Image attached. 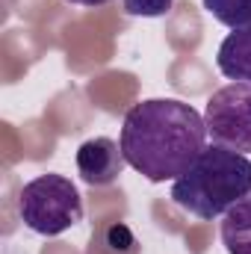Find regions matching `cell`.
Segmentation results:
<instances>
[{
  "mask_svg": "<svg viewBox=\"0 0 251 254\" xmlns=\"http://www.w3.org/2000/svg\"><path fill=\"white\" fill-rule=\"evenodd\" d=\"M204 116L184 101L154 98L130 107L122 125V151L127 166L151 184L178 181L207 148Z\"/></svg>",
  "mask_w": 251,
  "mask_h": 254,
  "instance_id": "cell-1",
  "label": "cell"
},
{
  "mask_svg": "<svg viewBox=\"0 0 251 254\" xmlns=\"http://www.w3.org/2000/svg\"><path fill=\"white\" fill-rule=\"evenodd\" d=\"M251 195V160L225 145H207L175 181L172 201L192 216L213 222Z\"/></svg>",
  "mask_w": 251,
  "mask_h": 254,
  "instance_id": "cell-2",
  "label": "cell"
},
{
  "mask_svg": "<svg viewBox=\"0 0 251 254\" xmlns=\"http://www.w3.org/2000/svg\"><path fill=\"white\" fill-rule=\"evenodd\" d=\"M18 216L30 231L60 237L83 222V198L65 175H39L18 192Z\"/></svg>",
  "mask_w": 251,
  "mask_h": 254,
  "instance_id": "cell-3",
  "label": "cell"
},
{
  "mask_svg": "<svg viewBox=\"0 0 251 254\" xmlns=\"http://www.w3.org/2000/svg\"><path fill=\"white\" fill-rule=\"evenodd\" d=\"M204 125L216 145L251 154V83H228L216 89L207 101Z\"/></svg>",
  "mask_w": 251,
  "mask_h": 254,
  "instance_id": "cell-4",
  "label": "cell"
},
{
  "mask_svg": "<svg viewBox=\"0 0 251 254\" xmlns=\"http://www.w3.org/2000/svg\"><path fill=\"white\" fill-rule=\"evenodd\" d=\"M125 151L122 142L110 136H95L77 148V172L89 187H110L125 172Z\"/></svg>",
  "mask_w": 251,
  "mask_h": 254,
  "instance_id": "cell-5",
  "label": "cell"
},
{
  "mask_svg": "<svg viewBox=\"0 0 251 254\" xmlns=\"http://www.w3.org/2000/svg\"><path fill=\"white\" fill-rule=\"evenodd\" d=\"M219 71L234 83H251V27L234 30L225 36L216 54Z\"/></svg>",
  "mask_w": 251,
  "mask_h": 254,
  "instance_id": "cell-6",
  "label": "cell"
},
{
  "mask_svg": "<svg viewBox=\"0 0 251 254\" xmlns=\"http://www.w3.org/2000/svg\"><path fill=\"white\" fill-rule=\"evenodd\" d=\"M86 254H142V246H139L136 234L130 231V225L101 222L89 237Z\"/></svg>",
  "mask_w": 251,
  "mask_h": 254,
  "instance_id": "cell-7",
  "label": "cell"
},
{
  "mask_svg": "<svg viewBox=\"0 0 251 254\" xmlns=\"http://www.w3.org/2000/svg\"><path fill=\"white\" fill-rule=\"evenodd\" d=\"M222 243L228 254H251V198H243L222 216Z\"/></svg>",
  "mask_w": 251,
  "mask_h": 254,
  "instance_id": "cell-8",
  "label": "cell"
},
{
  "mask_svg": "<svg viewBox=\"0 0 251 254\" xmlns=\"http://www.w3.org/2000/svg\"><path fill=\"white\" fill-rule=\"evenodd\" d=\"M204 9L225 27H251V0H204Z\"/></svg>",
  "mask_w": 251,
  "mask_h": 254,
  "instance_id": "cell-9",
  "label": "cell"
},
{
  "mask_svg": "<svg viewBox=\"0 0 251 254\" xmlns=\"http://www.w3.org/2000/svg\"><path fill=\"white\" fill-rule=\"evenodd\" d=\"M175 6V0H125V12L133 18H160Z\"/></svg>",
  "mask_w": 251,
  "mask_h": 254,
  "instance_id": "cell-10",
  "label": "cell"
},
{
  "mask_svg": "<svg viewBox=\"0 0 251 254\" xmlns=\"http://www.w3.org/2000/svg\"><path fill=\"white\" fill-rule=\"evenodd\" d=\"M68 3H77V6H104L110 0H68Z\"/></svg>",
  "mask_w": 251,
  "mask_h": 254,
  "instance_id": "cell-11",
  "label": "cell"
}]
</instances>
